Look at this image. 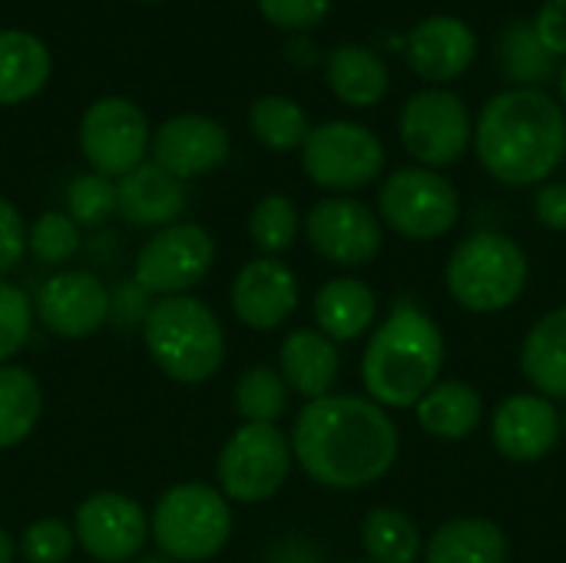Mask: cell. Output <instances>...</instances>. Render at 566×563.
<instances>
[{"label":"cell","mask_w":566,"mask_h":563,"mask_svg":"<svg viewBox=\"0 0 566 563\" xmlns=\"http://www.w3.org/2000/svg\"><path fill=\"white\" fill-rule=\"evenodd\" d=\"M289 441L298 468L332 491L371 488L395 468L401 451L398 425L381 405L335 392L298 411Z\"/></svg>","instance_id":"obj_1"},{"label":"cell","mask_w":566,"mask_h":563,"mask_svg":"<svg viewBox=\"0 0 566 563\" xmlns=\"http://www.w3.org/2000/svg\"><path fill=\"white\" fill-rule=\"evenodd\" d=\"M471 146L491 179L544 186L566 156V110L544 90L511 86L484 103Z\"/></svg>","instance_id":"obj_2"},{"label":"cell","mask_w":566,"mask_h":563,"mask_svg":"<svg viewBox=\"0 0 566 563\" xmlns=\"http://www.w3.org/2000/svg\"><path fill=\"white\" fill-rule=\"evenodd\" d=\"M444 368V335L434 319L401 299L391 315L375 329L361 355V382L375 405L385 411L415 408Z\"/></svg>","instance_id":"obj_3"},{"label":"cell","mask_w":566,"mask_h":563,"mask_svg":"<svg viewBox=\"0 0 566 563\" xmlns=\"http://www.w3.org/2000/svg\"><path fill=\"white\" fill-rule=\"evenodd\" d=\"M143 345L153 365L179 385H202L226 362L222 322L192 295L156 299L143 315Z\"/></svg>","instance_id":"obj_4"},{"label":"cell","mask_w":566,"mask_h":563,"mask_svg":"<svg viewBox=\"0 0 566 563\" xmlns=\"http://www.w3.org/2000/svg\"><path fill=\"white\" fill-rule=\"evenodd\" d=\"M527 275V252L511 236L494 229H481L458 242L444 269L451 299L474 315H494L511 309L524 295Z\"/></svg>","instance_id":"obj_5"},{"label":"cell","mask_w":566,"mask_h":563,"mask_svg":"<svg viewBox=\"0 0 566 563\" xmlns=\"http://www.w3.org/2000/svg\"><path fill=\"white\" fill-rule=\"evenodd\" d=\"M232 534V508L222 491L186 481L169 488L153 511L149 538L172 563L212 561Z\"/></svg>","instance_id":"obj_6"},{"label":"cell","mask_w":566,"mask_h":563,"mask_svg":"<svg viewBox=\"0 0 566 563\" xmlns=\"http://www.w3.org/2000/svg\"><path fill=\"white\" fill-rule=\"evenodd\" d=\"M378 219L408 242H434L458 226L461 196L438 169L401 166L378 189Z\"/></svg>","instance_id":"obj_7"},{"label":"cell","mask_w":566,"mask_h":563,"mask_svg":"<svg viewBox=\"0 0 566 563\" xmlns=\"http://www.w3.org/2000/svg\"><path fill=\"white\" fill-rule=\"evenodd\" d=\"M398 136L405 153L424 169L454 166L474 139V119L464 103L448 86H428L405 100L398 116Z\"/></svg>","instance_id":"obj_8"},{"label":"cell","mask_w":566,"mask_h":563,"mask_svg":"<svg viewBox=\"0 0 566 563\" xmlns=\"http://www.w3.org/2000/svg\"><path fill=\"white\" fill-rule=\"evenodd\" d=\"M385 143L361 123L328 119L312 126L302 143V169L305 176L332 192H355L371 186L385 173Z\"/></svg>","instance_id":"obj_9"},{"label":"cell","mask_w":566,"mask_h":563,"mask_svg":"<svg viewBox=\"0 0 566 563\" xmlns=\"http://www.w3.org/2000/svg\"><path fill=\"white\" fill-rule=\"evenodd\" d=\"M216 471L226 501L262 504L292 471V441L275 425H242L226 441Z\"/></svg>","instance_id":"obj_10"},{"label":"cell","mask_w":566,"mask_h":563,"mask_svg":"<svg viewBox=\"0 0 566 563\" xmlns=\"http://www.w3.org/2000/svg\"><path fill=\"white\" fill-rule=\"evenodd\" d=\"M216 262L212 236L196 222H172L156 229V236L136 252L133 285L146 295H182L199 285Z\"/></svg>","instance_id":"obj_11"},{"label":"cell","mask_w":566,"mask_h":563,"mask_svg":"<svg viewBox=\"0 0 566 563\" xmlns=\"http://www.w3.org/2000/svg\"><path fill=\"white\" fill-rule=\"evenodd\" d=\"M149 123L146 113L123 100L103 96L80 119V149L93 173L106 179H123L136 166H143L149 153Z\"/></svg>","instance_id":"obj_12"},{"label":"cell","mask_w":566,"mask_h":563,"mask_svg":"<svg viewBox=\"0 0 566 563\" xmlns=\"http://www.w3.org/2000/svg\"><path fill=\"white\" fill-rule=\"evenodd\" d=\"M305 239L325 262L358 269L378 259L385 226L371 206L352 196H328L305 216Z\"/></svg>","instance_id":"obj_13"},{"label":"cell","mask_w":566,"mask_h":563,"mask_svg":"<svg viewBox=\"0 0 566 563\" xmlns=\"http://www.w3.org/2000/svg\"><path fill=\"white\" fill-rule=\"evenodd\" d=\"M73 538L96 563H129L149 538V518L133 498L99 491L76 508Z\"/></svg>","instance_id":"obj_14"},{"label":"cell","mask_w":566,"mask_h":563,"mask_svg":"<svg viewBox=\"0 0 566 563\" xmlns=\"http://www.w3.org/2000/svg\"><path fill=\"white\" fill-rule=\"evenodd\" d=\"M113 295L106 285L83 269L50 275L36 292V319L60 338H90L109 322Z\"/></svg>","instance_id":"obj_15"},{"label":"cell","mask_w":566,"mask_h":563,"mask_svg":"<svg viewBox=\"0 0 566 563\" xmlns=\"http://www.w3.org/2000/svg\"><path fill=\"white\" fill-rule=\"evenodd\" d=\"M564 438V415L560 408L537 395L517 392L507 395L491 415V441L494 448L517 465L544 461Z\"/></svg>","instance_id":"obj_16"},{"label":"cell","mask_w":566,"mask_h":563,"mask_svg":"<svg viewBox=\"0 0 566 563\" xmlns=\"http://www.w3.org/2000/svg\"><path fill=\"white\" fill-rule=\"evenodd\" d=\"M478 33L468 20L454 13H431L411 27L405 37L408 66L431 86H444L461 80L478 60Z\"/></svg>","instance_id":"obj_17"},{"label":"cell","mask_w":566,"mask_h":563,"mask_svg":"<svg viewBox=\"0 0 566 563\" xmlns=\"http://www.w3.org/2000/svg\"><path fill=\"white\" fill-rule=\"evenodd\" d=\"M229 149L232 143H229L226 126L199 113H182V116L166 119L149 139L153 163L182 183L222 169L229 159Z\"/></svg>","instance_id":"obj_18"},{"label":"cell","mask_w":566,"mask_h":563,"mask_svg":"<svg viewBox=\"0 0 566 563\" xmlns=\"http://www.w3.org/2000/svg\"><path fill=\"white\" fill-rule=\"evenodd\" d=\"M298 309V279L282 259H252L232 279V312L252 332H272Z\"/></svg>","instance_id":"obj_19"},{"label":"cell","mask_w":566,"mask_h":563,"mask_svg":"<svg viewBox=\"0 0 566 563\" xmlns=\"http://www.w3.org/2000/svg\"><path fill=\"white\" fill-rule=\"evenodd\" d=\"M186 209V183L159 169L156 163H143L116 183V212L139 229L172 226Z\"/></svg>","instance_id":"obj_20"},{"label":"cell","mask_w":566,"mask_h":563,"mask_svg":"<svg viewBox=\"0 0 566 563\" xmlns=\"http://www.w3.org/2000/svg\"><path fill=\"white\" fill-rule=\"evenodd\" d=\"M342 372V355L332 338L318 329H295L285 335L279 348V375L285 378L289 392L315 402L332 395Z\"/></svg>","instance_id":"obj_21"},{"label":"cell","mask_w":566,"mask_h":563,"mask_svg":"<svg viewBox=\"0 0 566 563\" xmlns=\"http://www.w3.org/2000/svg\"><path fill=\"white\" fill-rule=\"evenodd\" d=\"M315 322H318V332L332 338L335 345L355 342L378 322V299L371 285L355 275L328 279L315 292Z\"/></svg>","instance_id":"obj_22"},{"label":"cell","mask_w":566,"mask_h":563,"mask_svg":"<svg viewBox=\"0 0 566 563\" xmlns=\"http://www.w3.org/2000/svg\"><path fill=\"white\" fill-rule=\"evenodd\" d=\"M521 372L551 402H566V305L541 315L521 345Z\"/></svg>","instance_id":"obj_23"},{"label":"cell","mask_w":566,"mask_h":563,"mask_svg":"<svg viewBox=\"0 0 566 563\" xmlns=\"http://www.w3.org/2000/svg\"><path fill=\"white\" fill-rule=\"evenodd\" d=\"M325 83L345 106L368 110L388 96L391 76L375 50L361 43H338L325 56Z\"/></svg>","instance_id":"obj_24"},{"label":"cell","mask_w":566,"mask_h":563,"mask_svg":"<svg viewBox=\"0 0 566 563\" xmlns=\"http://www.w3.org/2000/svg\"><path fill=\"white\" fill-rule=\"evenodd\" d=\"M507 534L484 518H454L424 544V563H507Z\"/></svg>","instance_id":"obj_25"},{"label":"cell","mask_w":566,"mask_h":563,"mask_svg":"<svg viewBox=\"0 0 566 563\" xmlns=\"http://www.w3.org/2000/svg\"><path fill=\"white\" fill-rule=\"evenodd\" d=\"M418 425L441 441H464L484 425V398L464 382H438L418 405Z\"/></svg>","instance_id":"obj_26"},{"label":"cell","mask_w":566,"mask_h":563,"mask_svg":"<svg viewBox=\"0 0 566 563\" xmlns=\"http://www.w3.org/2000/svg\"><path fill=\"white\" fill-rule=\"evenodd\" d=\"M53 60L40 37L27 30H0V106L36 96L50 80Z\"/></svg>","instance_id":"obj_27"},{"label":"cell","mask_w":566,"mask_h":563,"mask_svg":"<svg viewBox=\"0 0 566 563\" xmlns=\"http://www.w3.org/2000/svg\"><path fill=\"white\" fill-rule=\"evenodd\" d=\"M361 548L368 563H418L424 554L421 531L401 508H375L361 521Z\"/></svg>","instance_id":"obj_28"},{"label":"cell","mask_w":566,"mask_h":563,"mask_svg":"<svg viewBox=\"0 0 566 563\" xmlns=\"http://www.w3.org/2000/svg\"><path fill=\"white\" fill-rule=\"evenodd\" d=\"M43 411V392L27 368L0 365V451L23 445Z\"/></svg>","instance_id":"obj_29"},{"label":"cell","mask_w":566,"mask_h":563,"mask_svg":"<svg viewBox=\"0 0 566 563\" xmlns=\"http://www.w3.org/2000/svg\"><path fill=\"white\" fill-rule=\"evenodd\" d=\"M249 126L252 136L272 153L302 149V143L312 133L308 113L289 96H259L249 110Z\"/></svg>","instance_id":"obj_30"},{"label":"cell","mask_w":566,"mask_h":563,"mask_svg":"<svg viewBox=\"0 0 566 563\" xmlns=\"http://www.w3.org/2000/svg\"><path fill=\"white\" fill-rule=\"evenodd\" d=\"M501 66L511 83L541 90V83H547L557 73V56L544 50V43L534 33V23L517 20L501 33Z\"/></svg>","instance_id":"obj_31"},{"label":"cell","mask_w":566,"mask_h":563,"mask_svg":"<svg viewBox=\"0 0 566 563\" xmlns=\"http://www.w3.org/2000/svg\"><path fill=\"white\" fill-rule=\"evenodd\" d=\"M298 229H302L298 206L282 192L262 196L249 212V239L269 259H279L282 252H289L298 239Z\"/></svg>","instance_id":"obj_32"},{"label":"cell","mask_w":566,"mask_h":563,"mask_svg":"<svg viewBox=\"0 0 566 563\" xmlns=\"http://www.w3.org/2000/svg\"><path fill=\"white\" fill-rule=\"evenodd\" d=\"M289 395L292 392L275 368L255 365L239 378L232 398H235V411L245 418V425H275L289 411Z\"/></svg>","instance_id":"obj_33"},{"label":"cell","mask_w":566,"mask_h":563,"mask_svg":"<svg viewBox=\"0 0 566 563\" xmlns=\"http://www.w3.org/2000/svg\"><path fill=\"white\" fill-rule=\"evenodd\" d=\"M27 249L43 265H66L80 252V226L66 212H40L27 229Z\"/></svg>","instance_id":"obj_34"},{"label":"cell","mask_w":566,"mask_h":563,"mask_svg":"<svg viewBox=\"0 0 566 563\" xmlns=\"http://www.w3.org/2000/svg\"><path fill=\"white\" fill-rule=\"evenodd\" d=\"M116 212V183L99 176V173H86L76 176L66 189V216L83 229V226H99Z\"/></svg>","instance_id":"obj_35"},{"label":"cell","mask_w":566,"mask_h":563,"mask_svg":"<svg viewBox=\"0 0 566 563\" xmlns=\"http://www.w3.org/2000/svg\"><path fill=\"white\" fill-rule=\"evenodd\" d=\"M33 305L13 282L0 279V365H7L30 338Z\"/></svg>","instance_id":"obj_36"},{"label":"cell","mask_w":566,"mask_h":563,"mask_svg":"<svg viewBox=\"0 0 566 563\" xmlns=\"http://www.w3.org/2000/svg\"><path fill=\"white\" fill-rule=\"evenodd\" d=\"M20 551L30 563H66L76 551V538H73L70 524H63L56 518H43L23 531Z\"/></svg>","instance_id":"obj_37"},{"label":"cell","mask_w":566,"mask_h":563,"mask_svg":"<svg viewBox=\"0 0 566 563\" xmlns=\"http://www.w3.org/2000/svg\"><path fill=\"white\" fill-rule=\"evenodd\" d=\"M259 10L279 30H312L328 17L332 0H259Z\"/></svg>","instance_id":"obj_38"},{"label":"cell","mask_w":566,"mask_h":563,"mask_svg":"<svg viewBox=\"0 0 566 563\" xmlns=\"http://www.w3.org/2000/svg\"><path fill=\"white\" fill-rule=\"evenodd\" d=\"M23 252H27V222L17 212V206L0 196V279L20 265Z\"/></svg>","instance_id":"obj_39"},{"label":"cell","mask_w":566,"mask_h":563,"mask_svg":"<svg viewBox=\"0 0 566 563\" xmlns=\"http://www.w3.org/2000/svg\"><path fill=\"white\" fill-rule=\"evenodd\" d=\"M531 23L544 50L557 60H566V0H544Z\"/></svg>","instance_id":"obj_40"},{"label":"cell","mask_w":566,"mask_h":563,"mask_svg":"<svg viewBox=\"0 0 566 563\" xmlns=\"http://www.w3.org/2000/svg\"><path fill=\"white\" fill-rule=\"evenodd\" d=\"M534 216L544 229L566 232V183H544L534 192Z\"/></svg>","instance_id":"obj_41"},{"label":"cell","mask_w":566,"mask_h":563,"mask_svg":"<svg viewBox=\"0 0 566 563\" xmlns=\"http://www.w3.org/2000/svg\"><path fill=\"white\" fill-rule=\"evenodd\" d=\"M265 563H322V551L305 538H285L269 551Z\"/></svg>","instance_id":"obj_42"},{"label":"cell","mask_w":566,"mask_h":563,"mask_svg":"<svg viewBox=\"0 0 566 563\" xmlns=\"http://www.w3.org/2000/svg\"><path fill=\"white\" fill-rule=\"evenodd\" d=\"M13 557H17V548H13L10 534L0 528V563H13Z\"/></svg>","instance_id":"obj_43"},{"label":"cell","mask_w":566,"mask_h":563,"mask_svg":"<svg viewBox=\"0 0 566 563\" xmlns=\"http://www.w3.org/2000/svg\"><path fill=\"white\" fill-rule=\"evenodd\" d=\"M560 106L566 110V63L560 66Z\"/></svg>","instance_id":"obj_44"},{"label":"cell","mask_w":566,"mask_h":563,"mask_svg":"<svg viewBox=\"0 0 566 563\" xmlns=\"http://www.w3.org/2000/svg\"><path fill=\"white\" fill-rule=\"evenodd\" d=\"M133 563H172V561H166L163 554H153V557H139V561H133Z\"/></svg>","instance_id":"obj_45"},{"label":"cell","mask_w":566,"mask_h":563,"mask_svg":"<svg viewBox=\"0 0 566 563\" xmlns=\"http://www.w3.org/2000/svg\"><path fill=\"white\" fill-rule=\"evenodd\" d=\"M345 563H368V561H345Z\"/></svg>","instance_id":"obj_46"},{"label":"cell","mask_w":566,"mask_h":563,"mask_svg":"<svg viewBox=\"0 0 566 563\" xmlns=\"http://www.w3.org/2000/svg\"><path fill=\"white\" fill-rule=\"evenodd\" d=\"M143 3H156V0H143Z\"/></svg>","instance_id":"obj_47"},{"label":"cell","mask_w":566,"mask_h":563,"mask_svg":"<svg viewBox=\"0 0 566 563\" xmlns=\"http://www.w3.org/2000/svg\"><path fill=\"white\" fill-rule=\"evenodd\" d=\"M564 428H566V415H564Z\"/></svg>","instance_id":"obj_48"}]
</instances>
